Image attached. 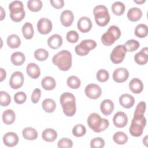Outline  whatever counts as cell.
I'll use <instances>...</instances> for the list:
<instances>
[{
    "label": "cell",
    "instance_id": "cell-40",
    "mask_svg": "<svg viewBox=\"0 0 148 148\" xmlns=\"http://www.w3.org/2000/svg\"><path fill=\"white\" fill-rule=\"evenodd\" d=\"M86 133V128L82 124L76 125L72 128V134L76 137H81Z\"/></svg>",
    "mask_w": 148,
    "mask_h": 148
},
{
    "label": "cell",
    "instance_id": "cell-14",
    "mask_svg": "<svg viewBox=\"0 0 148 148\" xmlns=\"http://www.w3.org/2000/svg\"><path fill=\"white\" fill-rule=\"evenodd\" d=\"M77 26L80 32L83 33L88 32L92 28V22L89 17L83 16L79 19Z\"/></svg>",
    "mask_w": 148,
    "mask_h": 148
},
{
    "label": "cell",
    "instance_id": "cell-9",
    "mask_svg": "<svg viewBox=\"0 0 148 148\" xmlns=\"http://www.w3.org/2000/svg\"><path fill=\"white\" fill-rule=\"evenodd\" d=\"M126 53L125 46L123 45H119L113 49L110 56V60L113 64L121 63L125 58Z\"/></svg>",
    "mask_w": 148,
    "mask_h": 148
},
{
    "label": "cell",
    "instance_id": "cell-8",
    "mask_svg": "<svg viewBox=\"0 0 148 148\" xmlns=\"http://www.w3.org/2000/svg\"><path fill=\"white\" fill-rule=\"evenodd\" d=\"M97 46V43L92 39H86L82 40L77 45L75 49L76 53L80 56H84L88 54L91 50L94 49Z\"/></svg>",
    "mask_w": 148,
    "mask_h": 148
},
{
    "label": "cell",
    "instance_id": "cell-3",
    "mask_svg": "<svg viewBox=\"0 0 148 148\" xmlns=\"http://www.w3.org/2000/svg\"><path fill=\"white\" fill-rule=\"evenodd\" d=\"M87 124L89 127L95 132H101L103 131L109 125V121L101 116L96 113H91L87 119Z\"/></svg>",
    "mask_w": 148,
    "mask_h": 148
},
{
    "label": "cell",
    "instance_id": "cell-32",
    "mask_svg": "<svg viewBox=\"0 0 148 148\" xmlns=\"http://www.w3.org/2000/svg\"><path fill=\"white\" fill-rule=\"evenodd\" d=\"M42 106L46 112L52 113L56 108V103L53 99L46 98L43 101Z\"/></svg>",
    "mask_w": 148,
    "mask_h": 148
},
{
    "label": "cell",
    "instance_id": "cell-45",
    "mask_svg": "<svg viewBox=\"0 0 148 148\" xmlns=\"http://www.w3.org/2000/svg\"><path fill=\"white\" fill-rule=\"evenodd\" d=\"M73 146V142L72 140L66 138H63L58 140L57 143V146L59 148H71Z\"/></svg>",
    "mask_w": 148,
    "mask_h": 148
},
{
    "label": "cell",
    "instance_id": "cell-34",
    "mask_svg": "<svg viewBox=\"0 0 148 148\" xmlns=\"http://www.w3.org/2000/svg\"><path fill=\"white\" fill-rule=\"evenodd\" d=\"M135 35L140 38H145L147 36L148 32L147 26L145 24H139L135 28Z\"/></svg>",
    "mask_w": 148,
    "mask_h": 148
},
{
    "label": "cell",
    "instance_id": "cell-29",
    "mask_svg": "<svg viewBox=\"0 0 148 148\" xmlns=\"http://www.w3.org/2000/svg\"><path fill=\"white\" fill-rule=\"evenodd\" d=\"M22 135L24 139L32 140L37 138L38 132L36 130L32 127H26L22 131Z\"/></svg>",
    "mask_w": 148,
    "mask_h": 148
},
{
    "label": "cell",
    "instance_id": "cell-18",
    "mask_svg": "<svg viewBox=\"0 0 148 148\" xmlns=\"http://www.w3.org/2000/svg\"><path fill=\"white\" fill-rule=\"evenodd\" d=\"M119 103L122 107L130 109L134 106L135 99L132 95L129 94H123L119 98Z\"/></svg>",
    "mask_w": 148,
    "mask_h": 148
},
{
    "label": "cell",
    "instance_id": "cell-16",
    "mask_svg": "<svg viewBox=\"0 0 148 148\" xmlns=\"http://www.w3.org/2000/svg\"><path fill=\"white\" fill-rule=\"evenodd\" d=\"M19 140L17 135L13 132L6 133L3 136V143L8 147H14L17 145Z\"/></svg>",
    "mask_w": 148,
    "mask_h": 148
},
{
    "label": "cell",
    "instance_id": "cell-46",
    "mask_svg": "<svg viewBox=\"0 0 148 148\" xmlns=\"http://www.w3.org/2000/svg\"><path fill=\"white\" fill-rule=\"evenodd\" d=\"M146 103L144 101L140 102L136 106L134 116H142L144 115L146 110Z\"/></svg>",
    "mask_w": 148,
    "mask_h": 148
},
{
    "label": "cell",
    "instance_id": "cell-30",
    "mask_svg": "<svg viewBox=\"0 0 148 148\" xmlns=\"http://www.w3.org/2000/svg\"><path fill=\"white\" fill-rule=\"evenodd\" d=\"M21 31L24 38L26 39H31L32 38L34 34V31L31 23L29 22L25 23L22 27Z\"/></svg>",
    "mask_w": 148,
    "mask_h": 148
},
{
    "label": "cell",
    "instance_id": "cell-31",
    "mask_svg": "<svg viewBox=\"0 0 148 148\" xmlns=\"http://www.w3.org/2000/svg\"><path fill=\"white\" fill-rule=\"evenodd\" d=\"M6 42L8 46L12 49L18 48L21 45L20 38L16 34H12L9 35L7 38Z\"/></svg>",
    "mask_w": 148,
    "mask_h": 148
},
{
    "label": "cell",
    "instance_id": "cell-25",
    "mask_svg": "<svg viewBox=\"0 0 148 148\" xmlns=\"http://www.w3.org/2000/svg\"><path fill=\"white\" fill-rule=\"evenodd\" d=\"M42 139L47 142H54L57 137V131L52 128L45 129L42 134Z\"/></svg>",
    "mask_w": 148,
    "mask_h": 148
},
{
    "label": "cell",
    "instance_id": "cell-13",
    "mask_svg": "<svg viewBox=\"0 0 148 148\" xmlns=\"http://www.w3.org/2000/svg\"><path fill=\"white\" fill-rule=\"evenodd\" d=\"M129 76V72L126 68H119L113 73V79L117 83H123L126 81Z\"/></svg>",
    "mask_w": 148,
    "mask_h": 148
},
{
    "label": "cell",
    "instance_id": "cell-44",
    "mask_svg": "<svg viewBox=\"0 0 148 148\" xmlns=\"http://www.w3.org/2000/svg\"><path fill=\"white\" fill-rule=\"evenodd\" d=\"M66 40L71 43H74L77 42L79 38L78 33L76 31H69L66 34Z\"/></svg>",
    "mask_w": 148,
    "mask_h": 148
},
{
    "label": "cell",
    "instance_id": "cell-47",
    "mask_svg": "<svg viewBox=\"0 0 148 148\" xmlns=\"http://www.w3.org/2000/svg\"><path fill=\"white\" fill-rule=\"evenodd\" d=\"M27 99V95L23 91L16 92L14 95V102L17 104H22L25 102Z\"/></svg>",
    "mask_w": 148,
    "mask_h": 148
},
{
    "label": "cell",
    "instance_id": "cell-1",
    "mask_svg": "<svg viewBox=\"0 0 148 148\" xmlns=\"http://www.w3.org/2000/svg\"><path fill=\"white\" fill-rule=\"evenodd\" d=\"M52 62L61 71H67L72 66V54L69 51L62 50L53 57Z\"/></svg>",
    "mask_w": 148,
    "mask_h": 148
},
{
    "label": "cell",
    "instance_id": "cell-21",
    "mask_svg": "<svg viewBox=\"0 0 148 148\" xmlns=\"http://www.w3.org/2000/svg\"><path fill=\"white\" fill-rule=\"evenodd\" d=\"M114 103L110 99H104L100 105V109L103 114L108 116L114 110Z\"/></svg>",
    "mask_w": 148,
    "mask_h": 148
},
{
    "label": "cell",
    "instance_id": "cell-48",
    "mask_svg": "<svg viewBox=\"0 0 148 148\" xmlns=\"http://www.w3.org/2000/svg\"><path fill=\"white\" fill-rule=\"evenodd\" d=\"M41 96V91L39 88H35L31 95V101L32 103H36L39 102L40 98Z\"/></svg>",
    "mask_w": 148,
    "mask_h": 148
},
{
    "label": "cell",
    "instance_id": "cell-26",
    "mask_svg": "<svg viewBox=\"0 0 148 148\" xmlns=\"http://www.w3.org/2000/svg\"><path fill=\"white\" fill-rule=\"evenodd\" d=\"M42 87L46 90H52L56 86V82L51 76H46L41 81Z\"/></svg>",
    "mask_w": 148,
    "mask_h": 148
},
{
    "label": "cell",
    "instance_id": "cell-38",
    "mask_svg": "<svg viewBox=\"0 0 148 148\" xmlns=\"http://www.w3.org/2000/svg\"><path fill=\"white\" fill-rule=\"evenodd\" d=\"M34 57L37 60L39 61H43L48 58L49 53L46 49L40 48L35 51Z\"/></svg>",
    "mask_w": 148,
    "mask_h": 148
},
{
    "label": "cell",
    "instance_id": "cell-37",
    "mask_svg": "<svg viewBox=\"0 0 148 148\" xmlns=\"http://www.w3.org/2000/svg\"><path fill=\"white\" fill-rule=\"evenodd\" d=\"M66 83L68 87L72 89H77L81 84V81L76 76H71L67 79Z\"/></svg>",
    "mask_w": 148,
    "mask_h": 148
},
{
    "label": "cell",
    "instance_id": "cell-15",
    "mask_svg": "<svg viewBox=\"0 0 148 148\" xmlns=\"http://www.w3.org/2000/svg\"><path fill=\"white\" fill-rule=\"evenodd\" d=\"M113 121L116 127L123 128L127 124L128 117L124 112H118L114 115Z\"/></svg>",
    "mask_w": 148,
    "mask_h": 148
},
{
    "label": "cell",
    "instance_id": "cell-28",
    "mask_svg": "<svg viewBox=\"0 0 148 148\" xmlns=\"http://www.w3.org/2000/svg\"><path fill=\"white\" fill-rule=\"evenodd\" d=\"M25 60L24 54L20 51H16L12 53L10 57V61L12 63L16 66L21 65Z\"/></svg>",
    "mask_w": 148,
    "mask_h": 148
},
{
    "label": "cell",
    "instance_id": "cell-2",
    "mask_svg": "<svg viewBox=\"0 0 148 148\" xmlns=\"http://www.w3.org/2000/svg\"><path fill=\"white\" fill-rule=\"evenodd\" d=\"M60 101L64 113L68 117L74 116L76 111V99L74 95L68 92H64L60 96Z\"/></svg>",
    "mask_w": 148,
    "mask_h": 148
},
{
    "label": "cell",
    "instance_id": "cell-12",
    "mask_svg": "<svg viewBox=\"0 0 148 148\" xmlns=\"http://www.w3.org/2000/svg\"><path fill=\"white\" fill-rule=\"evenodd\" d=\"M52 23L47 18L43 17L39 20L37 23L38 32L43 35H46L52 30Z\"/></svg>",
    "mask_w": 148,
    "mask_h": 148
},
{
    "label": "cell",
    "instance_id": "cell-50",
    "mask_svg": "<svg viewBox=\"0 0 148 148\" xmlns=\"http://www.w3.org/2000/svg\"><path fill=\"white\" fill-rule=\"evenodd\" d=\"M0 81L2 82L6 76V72L3 68H0Z\"/></svg>",
    "mask_w": 148,
    "mask_h": 148
},
{
    "label": "cell",
    "instance_id": "cell-39",
    "mask_svg": "<svg viewBox=\"0 0 148 148\" xmlns=\"http://www.w3.org/2000/svg\"><path fill=\"white\" fill-rule=\"evenodd\" d=\"M125 46L127 51H130L132 52L137 50L139 46V42L135 39H130L127 40L124 45Z\"/></svg>",
    "mask_w": 148,
    "mask_h": 148
},
{
    "label": "cell",
    "instance_id": "cell-35",
    "mask_svg": "<svg viewBox=\"0 0 148 148\" xmlns=\"http://www.w3.org/2000/svg\"><path fill=\"white\" fill-rule=\"evenodd\" d=\"M125 6L124 4L120 1H116L112 5V10L116 16L122 15L125 10Z\"/></svg>",
    "mask_w": 148,
    "mask_h": 148
},
{
    "label": "cell",
    "instance_id": "cell-7",
    "mask_svg": "<svg viewBox=\"0 0 148 148\" xmlns=\"http://www.w3.org/2000/svg\"><path fill=\"white\" fill-rule=\"evenodd\" d=\"M121 36V31L119 28L116 25H111L107 31L101 37V42L105 46L112 45L114 42L119 39Z\"/></svg>",
    "mask_w": 148,
    "mask_h": 148
},
{
    "label": "cell",
    "instance_id": "cell-19",
    "mask_svg": "<svg viewBox=\"0 0 148 148\" xmlns=\"http://www.w3.org/2000/svg\"><path fill=\"white\" fill-rule=\"evenodd\" d=\"M148 49L147 47L141 49L134 56V60L139 65H145L148 60Z\"/></svg>",
    "mask_w": 148,
    "mask_h": 148
},
{
    "label": "cell",
    "instance_id": "cell-33",
    "mask_svg": "<svg viewBox=\"0 0 148 148\" xmlns=\"http://www.w3.org/2000/svg\"><path fill=\"white\" fill-rule=\"evenodd\" d=\"M128 136L122 131L116 132L113 136V141L117 145H124L128 141Z\"/></svg>",
    "mask_w": 148,
    "mask_h": 148
},
{
    "label": "cell",
    "instance_id": "cell-11",
    "mask_svg": "<svg viewBox=\"0 0 148 148\" xmlns=\"http://www.w3.org/2000/svg\"><path fill=\"white\" fill-rule=\"evenodd\" d=\"M24 83V76L22 72L16 71L13 72L9 80V84L13 89H18L20 88Z\"/></svg>",
    "mask_w": 148,
    "mask_h": 148
},
{
    "label": "cell",
    "instance_id": "cell-24",
    "mask_svg": "<svg viewBox=\"0 0 148 148\" xmlns=\"http://www.w3.org/2000/svg\"><path fill=\"white\" fill-rule=\"evenodd\" d=\"M127 16L128 20L131 21H137L142 17V12L139 8L133 7L128 10Z\"/></svg>",
    "mask_w": 148,
    "mask_h": 148
},
{
    "label": "cell",
    "instance_id": "cell-52",
    "mask_svg": "<svg viewBox=\"0 0 148 148\" xmlns=\"http://www.w3.org/2000/svg\"><path fill=\"white\" fill-rule=\"evenodd\" d=\"M143 143L145 144V145L146 146H147V135L145 136V137L143 139Z\"/></svg>",
    "mask_w": 148,
    "mask_h": 148
},
{
    "label": "cell",
    "instance_id": "cell-43",
    "mask_svg": "<svg viewBox=\"0 0 148 148\" xmlns=\"http://www.w3.org/2000/svg\"><path fill=\"white\" fill-rule=\"evenodd\" d=\"M97 79L100 82H105L109 79V74L108 71L102 69H99L96 75Z\"/></svg>",
    "mask_w": 148,
    "mask_h": 148
},
{
    "label": "cell",
    "instance_id": "cell-27",
    "mask_svg": "<svg viewBox=\"0 0 148 148\" xmlns=\"http://www.w3.org/2000/svg\"><path fill=\"white\" fill-rule=\"evenodd\" d=\"M2 117L3 123L10 125L14 123L16 119V114L13 110L7 109L3 112Z\"/></svg>",
    "mask_w": 148,
    "mask_h": 148
},
{
    "label": "cell",
    "instance_id": "cell-49",
    "mask_svg": "<svg viewBox=\"0 0 148 148\" xmlns=\"http://www.w3.org/2000/svg\"><path fill=\"white\" fill-rule=\"evenodd\" d=\"M50 3L54 8L56 9H61L64 5L63 0H50Z\"/></svg>",
    "mask_w": 148,
    "mask_h": 148
},
{
    "label": "cell",
    "instance_id": "cell-42",
    "mask_svg": "<svg viewBox=\"0 0 148 148\" xmlns=\"http://www.w3.org/2000/svg\"><path fill=\"white\" fill-rule=\"evenodd\" d=\"M105 145L103 139L100 137L94 138L91 140L90 147L91 148H102Z\"/></svg>",
    "mask_w": 148,
    "mask_h": 148
},
{
    "label": "cell",
    "instance_id": "cell-23",
    "mask_svg": "<svg viewBox=\"0 0 148 148\" xmlns=\"http://www.w3.org/2000/svg\"><path fill=\"white\" fill-rule=\"evenodd\" d=\"M130 90L135 94L140 93L143 89V84L138 78H133L129 83Z\"/></svg>",
    "mask_w": 148,
    "mask_h": 148
},
{
    "label": "cell",
    "instance_id": "cell-20",
    "mask_svg": "<svg viewBox=\"0 0 148 148\" xmlns=\"http://www.w3.org/2000/svg\"><path fill=\"white\" fill-rule=\"evenodd\" d=\"M47 45L52 49H57L62 45V38L58 34H54L47 39Z\"/></svg>",
    "mask_w": 148,
    "mask_h": 148
},
{
    "label": "cell",
    "instance_id": "cell-6",
    "mask_svg": "<svg viewBox=\"0 0 148 148\" xmlns=\"http://www.w3.org/2000/svg\"><path fill=\"white\" fill-rule=\"evenodd\" d=\"M146 124V119L144 115L134 116L129 129L130 134L135 137H138L142 135L143 129Z\"/></svg>",
    "mask_w": 148,
    "mask_h": 148
},
{
    "label": "cell",
    "instance_id": "cell-17",
    "mask_svg": "<svg viewBox=\"0 0 148 148\" xmlns=\"http://www.w3.org/2000/svg\"><path fill=\"white\" fill-rule=\"evenodd\" d=\"M74 20V15L71 10H65L60 16V21L62 25L65 27H69L72 25Z\"/></svg>",
    "mask_w": 148,
    "mask_h": 148
},
{
    "label": "cell",
    "instance_id": "cell-22",
    "mask_svg": "<svg viewBox=\"0 0 148 148\" xmlns=\"http://www.w3.org/2000/svg\"><path fill=\"white\" fill-rule=\"evenodd\" d=\"M28 75L32 79H37L40 76V70L39 66L33 62L29 63L26 67Z\"/></svg>",
    "mask_w": 148,
    "mask_h": 148
},
{
    "label": "cell",
    "instance_id": "cell-4",
    "mask_svg": "<svg viewBox=\"0 0 148 148\" xmlns=\"http://www.w3.org/2000/svg\"><path fill=\"white\" fill-rule=\"evenodd\" d=\"M10 17L14 22H20L23 20L25 16L23 3L20 1H12L9 5Z\"/></svg>",
    "mask_w": 148,
    "mask_h": 148
},
{
    "label": "cell",
    "instance_id": "cell-10",
    "mask_svg": "<svg viewBox=\"0 0 148 148\" xmlns=\"http://www.w3.org/2000/svg\"><path fill=\"white\" fill-rule=\"evenodd\" d=\"M84 92L88 98L95 99L101 95L102 90L101 87L96 84H89L86 87Z\"/></svg>",
    "mask_w": 148,
    "mask_h": 148
},
{
    "label": "cell",
    "instance_id": "cell-36",
    "mask_svg": "<svg viewBox=\"0 0 148 148\" xmlns=\"http://www.w3.org/2000/svg\"><path fill=\"white\" fill-rule=\"evenodd\" d=\"M42 2L40 0H29L27 2V7L32 12H36L42 8Z\"/></svg>",
    "mask_w": 148,
    "mask_h": 148
},
{
    "label": "cell",
    "instance_id": "cell-41",
    "mask_svg": "<svg viewBox=\"0 0 148 148\" xmlns=\"http://www.w3.org/2000/svg\"><path fill=\"white\" fill-rule=\"evenodd\" d=\"M11 102L10 95L6 91H0V104L2 106H8Z\"/></svg>",
    "mask_w": 148,
    "mask_h": 148
},
{
    "label": "cell",
    "instance_id": "cell-51",
    "mask_svg": "<svg viewBox=\"0 0 148 148\" xmlns=\"http://www.w3.org/2000/svg\"><path fill=\"white\" fill-rule=\"evenodd\" d=\"M0 12H1V14H0V20H2L5 17V12L4 11L3 8L2 6H0Z\"/></svg>",
    "mask_w": 148,
    "mask_h": 148
},
{
    "label": "cell",
    "instance_id": "cell-53",
    "mask_svg": "<svg viewBox=\"0 0 148 148\" xmlns=\"http://www.w3.org/2000/svg\"><path fill=\"white\" fill-rule=\"evenodd\" d=\"M135 3H144L146 1L145 0H142V1H134Z\"/></svg>",
    "mask_w": 148,
    "mask_h": 148
},
{
    "label": "cell",
    "instance_id": "cell-5",
    "mask_svg": "<svg viewBox=\"0 0 148 148\" xmlns=\"http://www.w3.org/2000/svg\"><path fill=\"white\" fill-rule=\"evenodd\" d=\"M93 13L95 22L101 27L106 25L110 21V15L108 8L102 5H97L94 7Z\"/></svg>",
    "mask_w": 148,
    "mask_h": 148
}]
</instances>
